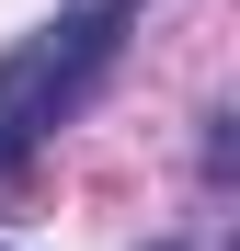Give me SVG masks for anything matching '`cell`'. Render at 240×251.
<instances>
[{
	"label": "cell",
	"mask_w": 240,
	"mask_h": 251,
	"mask_svg": "<svg viewBox=\"0 0 240 251\" xmlns=\"http://www.w3.org/2000/svg\"><path fill=\"white\" fill-rule=\"evenodd\" d=\"M69 12H103V23H137L149 0H69Z\"/></svg>",
	"instance_id": "obj_2"
},
{
	"label": "cell",
	"mask_w": 240,
	"mask_h": 251,
	"mask_svg": "<svg viewBox=\"0 0 240 251\" xmlns=\"http://www.w3.org/2000/svg\"><path fill=\"white\" fill-rule=\"evenodd\" d=\"M114 46H126V23H103V12H57V23H34L12 57H0V183H12L23 160L103 92Z\"/></svg>",
	"instance_id": "obj_1"
}]
</instances>
